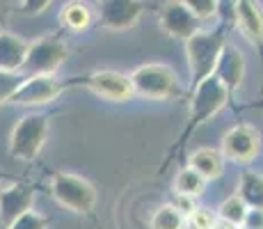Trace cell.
Wrapping results in <instances>:
<instances>
[{"instance_id":"6da1fadb","label":"cell","mask_w":263,"mask_h":229,"mask_svg":"<svg viewBox=\"0 0 263 229\" xmlns=\"http://www.w3.org/2000/svg\"><path fill=\"white\" fill-rule=\"evenodd\" d=\"M227 103H229V96H227L224 87L217 83L215 76H211V78H206L204 83H199V87L190 94V115H188V121H185V126H183V131H181L179 140L170 147L167 156H165L163 165H160V172H165V167L172 165L174 161H181V156H183V151H185V145L190 142L192 133H195L199 126H204L211 117H215Z\"/></svg>"},{"instance_id":"7a4b0ae2","label":"cell","mask_w":263,"mask_h":229,"mask_svg":"<svg viewBox=\"0 0 263 229\" xmlns=\"http://www.w3.org/2000/svg\"><path fill=\"white\" fill-rule=\"evenodd\" d=\"M224 44H227V23H220L211 32L197 30L192 37L185 39V55H188V67H190L188 96L199 87V83H204L206 78L213 76V69Z\"/></svg>"},{"instance_id":"3957f363","label":"cell","mask_w":263,"mask_h":229,"mask_svg":"<svg viewBox=\"0 0 263 229\" xmlns=\"http://www.w3.org/2000/svg\"><path fill=\"white\" fill-rule=\"evenodd\" d=\"M50 195L60 206L69 208L76 216H92L96 206V190L87 179H80L69 172L50 174Z\"/></svg>"},{"instance_id":"277c9868","label":"cell","mask_w":263,"mask_h":229,"mask_svg":"<svg viewBox=\"0 0 263 229\" xmlns=\"http://www.w3.org/2000/svg\"><path fill=\"white\" fill-rule=\"evenodd\" d=\"M48 121L50 115H25L16 121V126L12 129L9 135V154L14 161L30 163L39 156V151L44 149L48 137Z\"/></svg>"},{"instance_id":"5b68a950","label":"cell","mask_w":263,"mask_h":229,"mask_svg":"<svg viewBox=\"0 0 263 229\" xmlns=\"http://www.w3.org/2000/svg\"><path fill=\"white\" fill-rule=\"evenodd\" d=\"M69 58V46L64 42L62 32H53L46 37L34 39L28 44L23 67L18 74L23 76H39V74H55Z\"/></svg>"},{"instance_id":"8992f818","label":"cell","mask_w":263,"mask_h":229,"mask_svg":"<svg viewBox=\"0 0 263 229\" xmlns=\"http://www.w3.org/2000/svg\"><path fill=\"white\" fill-rule=\"evenodd\" d=\"M133 92L144 99H181L185 92L181 90V83L176 74L165 64H144V67L135 69L128 76Z\"/></svg>"},{"instance_id":"52a82bcc","label":"cell","mask_w":263,"mask_h":229,"mask_svg":"<svg viewBox=\"0 0 263 229\" xmlns=\"http://www.w3.org/2000/svg\"><path fill=\"white\" fill-rule=\"evenodd\" d=\"M78 87V76L73 78H55V74H39V76H25L23 83L18 85V90L14 92L9 103L16 105H44L55 101L62 92Z\"/></svg>"},{"instance_id":"ba28073f","label":"cell","mask_w":263,"mask_h":229,"mask_svg":"<svg viewBox=\"0 0 263 229\" xmlns=\"http://www.w3.org/2000/svg\"><path fill=\"white\" fill-rule=\"evenodd\" d=\"M78 87H87L96 96H101L105 101H112V103H126V101H130L135 96L128 76L119 74V71H110V69L78 76Z\"/></svg>"},{"instance_id":"9c48e42d","label":"cell","mask_w":263,"mask_h":229,"mask_svg":"<svg viewBox=\"0 0 263 229\" xmlns=\"http://www.w3.org/2000/svg\"><path fill=\"white\" fill-rule=\"evenodd\" d=\"M261 135L252 124H236L222 137V156L240 165H247L259 156Z\"/></svg>"},{"instance_id":"30bf717a","label":"cell","mask_w":263,"mask_h":229,"mask_svg":"<svg viewBox=\"0 0 263 229\" xmlns=\"http://www.w3.org/2000/svg\"><path fill=\"white\" fill-rule=\"evenodd\" d=\"M144 9V0H99V23L115 32H124L142 19Z\"/></svg>"},{"instance_id":"8fae6325","label":"cell","mask_w":263,"mask_h":229,"mask_svg":"<svg viewBox=\"0 0 263 229\" xmlns=\"http://www.w3.org/2000/svg\"><path fill=\"white\" fill-rule=\"evenodd\" d=\"M158 23L163 28L165 34L174 39H188L199 30L201 21L185 7L181 0H167L165 5H160L158 9Z\"/></svg>"},{"instance_id":"7c38bea8","label":"cell","mask_w":263,"mask_h":229,"mask_svg":"<svg viewBox=\"0 0 263 229\" xmlns=\"http://www.w3.org/2000/svg\"><path fill=\"white\" fill-rule=\"evenodd\" d=\"M34 192H37L34 183H28V181L5 183V186L0 188V227L9 225V222L16 220L21 213L32 208Z\"/></svg>"},{"instance_id":"4fadbf2b","label":"cell","mask_w":263,"mask_h":229,"mask_svg":"<svg viewBox=\"0 0 263 229\" xmlns=\"http://www.w3.org/2000/svg\"><path fill=\"white\" fill-rule=\"evenodd\" d=\"M213 76L217 78V83L224 87L229 103H234L236 92L240 90L242 76H245V58L234 44H224L220 50V58L213 69Z\"/></svg>"},{"instance_id":"5bb4252c","label":"cell","mask_w":263,"mask_h":229,"mask_svg":"<svg viewBox=\"0 0 263 229\" xmlns=\"http://www.w3.org/2000/svg\"><path fill=\"white\" fill-rule=\"evenodd\" d=\"M234 23L240 28L242 37L254 46L263 64V7L256 0H236Z\"/></svg>"},{"instance_id":"9a60e30c","label":"cell","mask_w":263,"mask_h":229,"mask_svg":"<svg viewBox=\"0 0 263 229\" xmlns=\"http://www.w3.org/2000/svg\"><path fill=\"white\" fill-rule=\"evenodd\" d=\"M25 53H28V42L23 37L0 30V69L21 71Z\"/></svg>"},{"instance_id":"2e32d148","label":"cell","mask_w":263,"mask_h":229,"mask_svg":"<svg viewBox=\"0 0 263 229\" xmlns=\"http://www.w3.org/2000/svg\"><path fill=\"white\" fill-rule=\"evenodd\" d=\"M96 21L92 7L85 0H69L60 12V23L62 28L71 30V32H85L92 28V23Z\"/></svg>"},{"instance_id":"e0dca14e","label":"cell","mask_w":263,"mask_h":229,"mask_svg":"<svg viewBox=\"0 0 263 229\" xmlns=\"http://www.w3.org/2000/svg\"><path fill=\"white\" fill-rule=\"evenodd\" d=\"M188 165L195 172H199L206 181H213L222 177V170H224V156L222 151L211 149V147H201L195 154L188 158Z\"/></svg>"},{"instance_id":"ac0fdd59","label":"cell","mask_w":263,"mask_h":229,"mask_svg":"<svg viewBox=\"0 0 263 229\" xmlns=\"http://www.w3.org/2000/svg\"><path fill=\"white\" fill-rule=\"evenodd\" d=\"M236 195H238L247 206L263 208V174L245 170L238 179V190H236Z\"/></svg>"},{"instance_id":"d6986e66","label":"cell","mask_w":263,"mask_h":229,"mask_svg":"<svg viewBox=\"0 0 263 229\" xmlns=\"http://www.w3.org/2000/svg\"><path fill=\"white\" fill-rule=\"evenodd\" d=\"M206 181L204 177L199 174V172H195L192 167H183V170H179V174H176L174 179V190L181 192V195H192V197H199L201 192H204L206 188Z\"/></svg>"},{"instance_id":"ffe728a7","label":"cell","mask_w":263,"mask_h":229,"mask_svg":"<svg viewBox=\"0 0 263 229\" xmlns=\"http://www.w3.org/2000/svg\"><path fill=\"white\" fill-rule=\"evenodd\" d=\"M185 216H181L172 204L160 206L151 218V229H183Z\"/></svg>"},{"instance_id":"44dd1931","label":"cell","mask_w":263,"mask_h":229,"mask_svg":"<svg viewBox=\"0 0 263 229\" xmlns=\"http://www.w3.org/2000/svg\"><path fill=\"white\" fill-rule=\"evenodd\" d=\"M245 213H247V204L238 195L227 197L220 204V208H217V218H220V220L234 222V225H238V227L242 225V220H245Z\"/></svg>"},{"instance_id":"7402d4cb","label":"cell","mask_w":263,"mask_h":229,"mask_svg":"<svg viewBox=\"0 0 263 229\" xmlns=\"http://www.w3.org/2000/svg\"><path fill=\"white\" fill-rule=\"evenodd\" d=\"M48 225H50L48 216H42V213H34L32 208H28L16 220H12L9 225L0 227V229H48Z\"/></svg>"},{"instance_id":"603a6c76","label":"cell","mask_w":263,"mask_h":229,"mask_svg":"<svg viewBox=\"0 0 263 229\" xmlns=\"http://www.w3.org/2000/svg\"><path fill=\"white\" fill-rule=\"evenodd\" d=\"M25 76L18 74V71H5L0 69V105L9 103L14 96V92L18 90V85L23 83Z\"/></svg>"},{"instance_id":"cb8c5ba5","label":"cell","mask_w":263,"mask_h":229,"mask_svg":"<svg viewBox=\"0 0 263 229\" xmlns=\"http://www.w3.org/2000/svg\"><path fill=\"white\" fill-rule=\"evenodd\" d=\"M199 21H209L217 14V0H181Z\"/></svg>"},{"instance_id":"d4e9b609","label":"cell","mask_w":263,"mask_h":229,"mask_svg":"<svg viewBox=\"0 0 263 229\" xmlns=\"http://www.w3.org/2000/svg\"><path fill=\"white\" fill-rule=\"evenodd\" d=\"M217 220V216L211 208H204V206H195L192 213L188 216V225L190 229H213Z\"/></svg>"},{"instance_id":"484cf974","label":"cell","mask_w":263,"mask_h":229,"mask_svg":"<svg viewBox=\"0 0 263 229\" xmlns=\"http://www.w3.org/2000/svg\"><path fill=\"white\" fill-rule=\"evenodd\" d=\"M50 3H53V0H21L18 9H21L23 14H30V16H37V14L46 12V9L50 7Z\"/></svg>"},{"instance_id":"4316f807","label":"cell","mask_w":263,"mask_h":229,"mask_svg":"<svg viewBox=\"0 0 263 229\" xmlns=\"http://www.w3.org/2000/svg\"><path fill=\"white\" fill-rule=\"evenodd\" d=\"M172 206H174L176 211L181 213V216H190L192 208L197 206V197H192V195H181V192H176V195H174V202H172Z\"/></svg>"},{"instance_id":"83f0119b","label":"cell","mask_w":263,"mask_h":229,"mask_svg":"<svg viewBox=\"0 0 263 229\" xmlns=\"http://www.w3.org/2000/svg\"><path fill=\"white\" fill-rule=\"evenodd\" d=\"M240 227H245V229H263V208L247 206L245 220H242Z\"/></svg>"},{"instance_id":"f1b7e54d","label":"cell","mask_w":263,"mask_h":229,"mask_svg":"<svg viewBox=\"0 0 263 229\" xmlns=\"http://www.w3.org/2000/svg\"><path fill=\"white\" fill-rule=\"evenodd\" d=\"M213 229H240V227H238V225H234V222H227V220H220V218H217L215 225H213Z\"/></svg>"},{"instance_id":"f546056e","label":"cell","mask_w":263,"mask_h":229,"mask_svg":"<svg viewBox=\"0 0 263 229\" xmlns=\"http://www.w3.org/2000/svg\"><path fill=\"white\" fill-rule=\"evenodd\" d=\"M5 14H7V5H5V0H0V25L5 21Z\"/></svg>"},{"instance_id":"4dcf8cb0","label":"cell","mask_w":263,"mask_h":229,"mask_svg":"<svg viewBox=\"0 0 263 229\" xmlns=\"http://www.w3.org/2000/svg\"><path fill=\"white\" fill-rule=\"evenodd\" d=\"M5 183H9V181H7V177H5V174H3V172H0V188H3V186H5Z\"/></svg>"},{"instance_id":"1f68e13d","label":"cell","mask_w":263,"mask_h":229,"mask_svg":"<svg viewBox=\"0 0 263 229\" xmlns=\"http://www.w3.org/2000/svg\"><path fill=\"white\" fill-rule=\"evenodd\" d=\"M240 229H245V227H240Z\"/></svg>"}]
</instances>
